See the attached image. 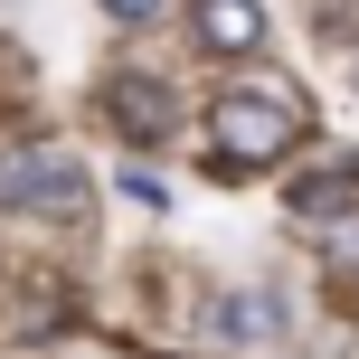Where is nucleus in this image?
Listing matches in <instances>:
<instances>
[{"label": "nucleus", "instance_id": "nucleus-1", "mask_svg": "<svg viewBox=\"0 0 359 359\" xmlns=\"http://www.w3.org/2000/svg\"><path fill=\"white\" fill-rule=\"evenodd\" d=\"M303 133H312V114H303V95H293V86H227V95L208 104V142L227 151L236 170L284 161Z\"/></svg>", "mask_w": 359, "mask_h": 359}, {"label": "nucleus", "instance_id": "nucleus-2", "mask_svg": "<svg viewBox=\"0 0 359 359\" xmlns=\"http://www.w3.org/2000/svg\"><path fill=\"white\" fill-rule=\"evenodd\" d=\"M0 208H29V217H57V227H86L95 217V180L48 142H10L0 151Z\"/></svg>", "mask_w": 359, "mask_h": 359}, {"label": "nucleus", "instance_id": "nucleus-3", "mask_svg": "<svg viewBox=\"0 0 359 359\" xmlns=\"http://www.w3.org/2000/svg\"><path fill=\"white\" fill-rule=\"evenodd\" d=\"M104 114H114L123 142H170L180 133V95L161 76H104Z\"/></svg>", "mask_w": 359, "mask_h": 359}, {"label": "nucleus", "instance_id": "nucleus-4", "mask_svg": "<svg viewBox=\"0 0 359 359\" xmlns=\"http://www.w3.org/2000/svg\"><path fill=\"white\" fill-rule=\"evenodd\" d=\"M189 38L208 57H255L265 48V10L255 0H189Z\"/></svg>", "mask_w": 359, "mask_h": 359}, {"label": "nucleus", "instance_id": "nucleus-5", "mask_svg": "<svg viewBox=\"0 0 359 359\" xmlns=\"http://www.w3.org/2000/svg\"><path fill=\"white\" fill-rule=\"evenodd\" d=\"M293 217H312V227H350V217H359V170L293 180Z\"/></svg>", "mask_w": 359, "mask_h": 359}, {"label": "nucleus", "instance_id": "nucleus-6", "mask_svg": "<svg viewBox=\"0 0 359 359\" xmlns=\"http://www.w3.org/2000/svg\"><path fill=\"white\" fill-rule=\"evenodd\" d=\"M217 322H227L236 341H274V331H284V303H274V293H236Z\"/></svg>", "mask_w": 359, "mask_h": 359}, {"label": "nucleus", "instance_id": "nucleus-7", "mask_svg": "<svg viewBox=\"0 0 359 359\" xmlns=\"http://www.w3.org/2000/svg\"><path fill=\"white\" fill-rule=\"evenodd\" d=\"M95 10H104V19H114V29H151V19H161V10H170V0H95Z\"/></svg>", "mask_w": 359, "mask_h": 359}]
</instances>
